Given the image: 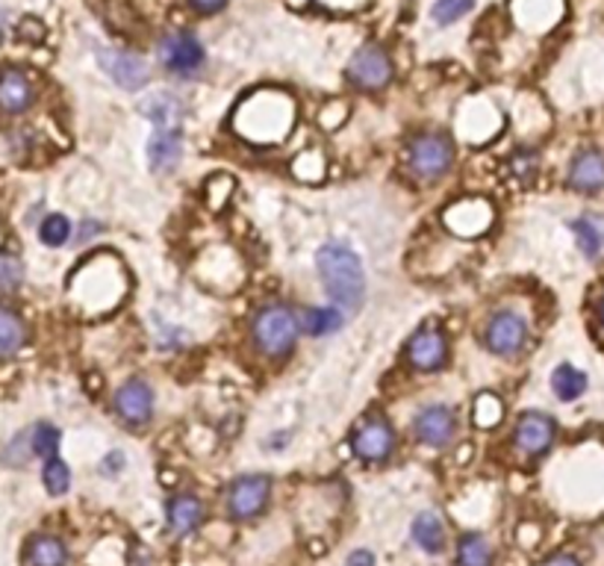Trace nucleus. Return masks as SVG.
Masks as SVG:
<instances>
[{"label":"nucleus","mask_w":604,"mask_h":566,"mask_svg":"<svg viewBox=\"0 0 604 566\" xmlns=\"http://www.w3.org/2000/svg\"><path fill=\"white\" fill-rule=\"evenodd\" d=\"M272 496V482L265 475H242L227 490V510L233 519L260 517Z\"/></svg>","instance_id":"nucleus-10"},{"label":"nucleus","mask_w":604,"mask_h":566,"mask_svg":"<svg viewBox=\"0 0 604 566\" xmlns=\"http://www.w3.org/2000/svg\"><path fill=\"white\" fill-rule=\"evenodd\" d=\"M557 437V424L551 416L539 414V410H528V414L520 416V424H516V449L528 457H539L551 449Z\"/></svg>","instance_id":"nucleus-13"},{"label":"nucleus","mask_w":604,"mask_h":566,"mask_svg":"<svg viewBox=\"0 0 604 566\" xmlns=\"http://www.w3.org/2000/svg\"><path fill=\"white\" fill-rule=\"evenodd\" d=\"M528 342V325L520 313L501 310L487 321V349L501 358H516Z\"/></svg>","instance_id":"nucleus-11"},{"label":"nucleus","mask_w":604,"mask_h":566,"mask_svg":"<svg viewBox=\"0 0 604 566\" xmlns=\"http://www.w3.org/2000/svg\"><path fill=\"white\" fill-rule=\"evenodd\" d=\"M413 540L419 546L436 555V552H443L445 546V529H443V519L425 510V513H419L413 519Z\"/></svg>","instance_id":"nucleus-20"},{"label":"nucleus","mask_w":604,"mask_h":566,"mask_svg":"<svg viewBox=\"0 0 604 566\" xmlns=\"http://www.w3.org/2000/svg\"><path fill=\"white\" fill-rule=\"evenodd\" d=\"M569 186L581 195H599L604 192V154L595 148H584L575 154L569 166Z\"/></svg>","instance_id":"nucleus-15"},{"label":"nucleus","mask_w":604,"mask_h":566,"mask_svg":"<svg viewBox=\"0 0 604 566\" xmlns=\"http://www.w3.org/2000/svg\"><path fill=\"white\" fill-rule=\"evenodd\" d=\"M139 110L153 124V136L148 142V162L157 174H171L183 157V106L174 94L157 92L145 98Z\"/></svg>","instance_id":"nucleus-1"},{"label":"nucleus","mask_w":604,"mask_h":566,"mask_svg":"<svg viewBox=\"0 0 604 566\" xmlns=\"http://www.w3.org/2000/svg\"><path fill=\"white\" fill-rule=\"evenodd\" d=\"M24 283V263L10 251H0V298L12 295Z\"/></svg>","instance_id":"nucleus-26"},{"label":"nucleus","mask_w":604,"mask_h":566,"mask_svg":"<svg viewBox=\"0 0 604 566\" xmlns=\"http://www.w3.org/2000/svg\"><path fill=\"white\" fill-rule=\"evenodd\" d=\"M19 38H24V42H42L45 38V24L36 19H24L19 24Z\"/></svg>","instance_id":"nucleus-32"},{"label":"nucleus","mask_w":604,"mask_h":566,"mask_svg":"<svg viewBox=\"0 0 604 566\" xmlns=\"http://www.w3.org/2000/svg\"><path fill=\"white\" fill-rule=\"evenodd\" d=\"M349 80L366 92L384 89L392 80V63H389L387 50L378 42H366L363 47H357L349 63Z\"/></svg>","instance_id":"nucleus-7"},{"label":"nucleus","mask_w":604,"mask_h":566,"mask_svg":"<svg viewBox=\"0 0 604 566\" xmlns=\"http://www.w3.org/2000/svg\"><path fill=\"white\" fill-rule=\"evenodd\" d=\"M295 106L284 92H257L246 98L237 110V133L254 145L284 142L293 131Z\"/></svg>","instance_id":"nucleus-2"},{"label":"nucleus","mask_w":604,"mask_h":566,"mask_svg":"<svg viewBox=\"0 0 604 566\" xmlns=\"http://www.w3.org/2000/svg\"><path fill=\"white\" fill-rule=\"evenodd\" d=\"M501 416H504V405H501L499 396H492V393H481V396L475 398L472 419L478 428H492V424H499Z\"/></svg>","instance_id":"nucleus-27"},{"label":"nucleus","mask_w":604,"mask_h":566,"mask_svg":"<svg viewBox=\"0 0 604 566\" xmlns=\"http://www.w3.org/2000/svg\"><path fill=\"white\" fill-rule=\"evenodd\" d=\"M319 278L324 283V293L345 310H357L366 298V272L360 257L342 242H328L316 254Z\"/></svg>","instance_id":"nucleus-3"},{"label":"nucleus","mask_w":604,"mask_h":566,"mask_svg":"<svg viewBox=\"0 0 604 566\" xmlns=\"http://www.w3.org/2000/svg\"><path fill=\"white\" fill-rule=\"evenodd\" d=\"M345 566H375V555L366 552V548H357V552H351L349 564Z\"/></svg>","instance_id":"nucleus-34"},{"label":"nucleus","mask_w":604,"mask_h":566,"mask_svg":"<svg viewBox=\"0 0 604 566\" xmlns=\"http://www.w3.org/2000/svg\"><path fill=\"white\" fill-rule=\"evenodd\" d=\"M572 230H575V239H578V248L584 251L586 257H599L604 248V230L599 225H595L593 218H578L575 225H572Z\"/></svg>","instance_id":"nucleus-25"},{"label":"nucleus","mask_w":604,"mask_h":566,"mask_svg":"<svg viewBox=\"0 0 604 566\" xmlns=\"http://www.w3.org/2000/svg\"><path fill=\"white\" fill-rule=\"evenodd\" d=\"M454 431H457V422H454V414L443 405L425 407L422 414L415 416V437L428 445H448L452 443Z\"/></svg>","instance_id":"nucleus-16"},{"label":"nucleus","mask_w":604,"mask_h":566,"mask_svg":"<svg viewBox=\"0 0 604 566\" xmlns=\"http://www.w3.org/2000/svg\"><path fill=\"white\" fill-rule=\"evenodd\" d=\"M546 566H581L572 555H555L551 561H546Z\"/></svg>","instance_id":"nucleus-35"},{"label":"nucleus","mask_w":604,"mask_h":566,"mask_svg":"<svg viewBox=\"0 0 604 566\" xmlns=\"http://www.w3.org/2000/svg\"><path fill=\"white\" fill-rule=\"evenodd\" d=\"M301 333V319L289 304H265L254 319V342L265 358H286Z\"/></svg>","instance_id":"nucleus-4"},{"label":"nucleus","mask_w":604,"mask_h":566,"mask_svg":"<svg viewBox=\"0 0 604 566\" xmlns=\"http://www.w3.org/2000/svg\"><path fill=\"white\" fill-rule=\"evenodd\" d=\"M351 445H354V452H357V457H363V461L380 463L387 461L389 454H392V449H396V431H392V424L387 422V416L372 414L357 424Z\"/></svg>","instance_id":"nucleus-9"},{"label":"nucleus","mask_w":604,"mask_h":566,"mask_svg":"<svg viewBox=\"0 0 604 566\" xmlns=\"http://www.w3.org/2000/svg\"><path fill=\"white\" fill-rule=\"evenodd\" d=\"M0 42H3V30H0Z\"/></svg>","instance_id":"nucleus-37"},{"label":"nucleus","mask_w":604,"mask_h":566,"mask_svg":"<svg viewBox=\"0 0 604 566\" xmlns=\"http://www.w3.org/2000/svg\"><path fill=\"white\" fill-rule=\"evenodd\" d=\"M157 57H160V63L169 68L171 75L192 77L198 75L207 54H204V45H201L195 33H190V30H171V33L160 38Z\"/></svg>","instance_id":"nucleus-5"},{"label":"nucleus","mask_w":604,"mask_h":566,"mask_svg":"<svg viewBox=\"0 0 604 566\" xmlns=\"http://www.w3.org/2000/svg\"><path fill=\"white\" fill-rule=\"evenodd\" d=\"M551 389H555V396L560 401H575L586 393V375L584 372H578L575 366H563L555 369V375H551Z\"/></svg>","instance_id":"nucleus-22"},{"label":"nucleus","mask_w":604,"mask_h":566,"mask_svg":"<svg viewBox=\"0 0 604 566\" xmlns=\"http://www.w3.org/2000/svg\"><path fill=\"white\" fill-rule=\"evenodd\" d=\"M27 561L33 566H66L68 552L62 546V540L50 537V534H42V537L30 540Z\"/></svg>","instance_id":"nucleus-21"},{"label":"nucleus","mask_w":604,"mask_h":566,"mask_svg":"<svg viewBox=\"0 0 604 566\" xmlns=\"http://www.w3.org/2000/svg\"><path fill=\"white\" fill-rule=\"evenodd\" d=\"M33 83H30V77L19 68H7L3 75H0V110L10 115H19L24 110H30L33 104Z\"/></svg>","instance_id":"nucleus-17"},{"label":"nucleus","mask_w":604,"mask_h":566,"mask_svg":"<svg viewBox=\"0 0 604 566\" xmlns=\"http://www.w3.org/2000/svg\"><path fill=\"white\" fill-rule=\"evenodd\" d=\"M342 328V313L337 307H310L301 316V330L310 337H324V333H337Z\"/></svg>","instance_id":"nucleus-23"},{"label":"nucleus","mask_w":604,"mask_h":566,"mask_svg":"<svg viewBox=\"0 0 604 566\" xmlns=\"http://www.w3.org/2000/svg\"><path fill=\"white\" fill-rule=\"evenodd\" d=\"M38 236H42V242L50 248L66 246L68 236H71V222H68L66 216L54 213V216H48L45 222H42V227H38Z\"/></svg>","instance_id":"nucleus-30"},{"label":"nucleus","mask_w":604,"mask_h":566,"mask_svg":"<svg viewBox=\"0 0 604 566\" xmlns=\"http://www.w3.org/2000/svg\"><path fill=\"white\" fill-rule=\"evenodd\" d=\"M30 449H33V454H38V457H57V449H59L57 428L48 422L36 424V428L30 431Z\"/></svg>","instance_id":"nucleus-28"},{"label":"nucleus","mask_w":604,"mask_h":566,"mask_svg":"<svg viewBox=\"0 0 604 566\" xmlns=\"http://www.w3.org/2000/svg\"><path fill=\"white\" fill-rule=\"evenodd\" d=\"M190 7L201 15H216L227 7V0H190Z\"/></svg>","instance_id":"nucleus-33"},{"label":"nucleus","mask_w":604,"mask_h":566,"mask_svg":"<svg viewBox=\"0 0 604 566\" xmlns=\"http://www.w3.org/2000/svg\"><path fill=\"white\" fill-rule=\"evenodd\" d=\"M98 63L104 68L110 80L127 89V92H139L151 80L148 63H145L136 50H124V47H101L98 50Z\"/></svg>","instance_id":"nucleus-8"},{"label":"nucleus","mask_w":604,"mask_h":566,"mask_svg":"<svg viewBox=\"0 0 604 566\" xmlns=\"http://www.w3.org/2000/svg\"><path fill=\"white\" fill-rule=\"evenodd\" d=\"M475 0H436L434 10H431V19L445 27V24H454V21H460L466 12L472 10Z\"/></svg>","instance_id":"nucleus-31"},{"label":"nucleus","mask_w":604,"mask_h":566,"mask_svg":"<svg viewBox=\"0 0 604 566\" xmlns=\"http://www.w3.org/2000/svg\"><path fill=\"white\" fill-rule=\"evenodd\" d=\"M42 478H45V487H48L50 496H62V493H68V487H71V469H68V463H62L59 457H48Z\"/></svg>","instance_id":"nucleus-29"},{"label":"nucleus","mask_w":604,"mask_h":566,"mask_svg":"<svg viewBox=\"0 0 604 566\" xmlns=\"http://www.w3.org/2000/svg\"><path fill=\"white\" fill-rule=\"evenodd\" d=\"M404 354L410 360V366L419 369V372H436L448 360V340H445L443 330L434 328V325H425V328L415 330L413 337H410Z\"/></svg>","instance_id":"nucleus-12"},{"label":"nucleus","mask_w":604,"mask_h":566,"mask_svg":"<svg viewBox=\"0 0 604 566\" xmlns=\"http://www.w3.org/2000/svg\"><path fill=\"white\" fill-rule=\"evenodd\" d=\"M407 162L413 169L415 178L434 180L440 174L452 169L454 162V145L443 133H422L410 142V151H407Z\"/></svg>","instance_id":"nucleus-6"},{"label":"nucleus","mask_w":604,"mask_h":566,"mask_svg":"<svg viewBox=\"0 0 604 566\" xmlns=\"http://www.w3.org/2000/svg\"><path fill=\"white\" fill-rule=\"evenodd\" d=\"M24 342H27V325L21 321L19 313L0 307V360L12 358Z\"/></svg>","instance_id":"nucleus-19"},{"label":"nucleus","mask_w":604,"mask_h":566,"mask_svg":"<svg viewBox=\"0 0 604 566\" xmlns=\"http://www.w3.org/2000/svg\"><path fill=\"white\" fill-rule=\"evenodd\" d=\"M599 316H602V325H604V298H602V304H599Z\"/></svg>","instance_id":"nucleus-36"},{"label":"nucleus","mask_w":604,"mask_h":566,"mask_svg":"<svg viewBox=\"0 0 604 566\" xmlns=\"http://www.w3.org/2000/svg\"><path fill=\"white\" fill-rule=\"evenodd\" d=\"M457 564L460 566H492V548L481 534H463L457 546Z\"/></svg>","instance_id":"nucleus-24"},{"label":"nucleus","mask_w":604,"mask_h":566,"mask_svg":"<svg viewBox=\"0 0 604 566\" xmlns=\"http://www.w3.org/2000/svg\"><path fill=\"white\" fill-rule=\"evenodd\" d=\"M204 522V505L195 496H178L169 501V525L174 534H192Z\"/></svg>","instance_id":"nucleus-18"},{"label":"nucleus","mask_w":604,"mask_h":566,"mask_svg":"<svg viewBox=\"0 0 604 566\" xmlns=\"http://www.w3.org/2000/svg\"><path fill=\"white\" fill-rule=\"evenodd\" d=\"M115 414L122 416L124 422L130 424V428H143V424L151 422V416H153L151 387H148L145 381H139V377L127 381V384L115 393Z\"/></svg>","instance_id":"nucleus-14"}]
</instances>
